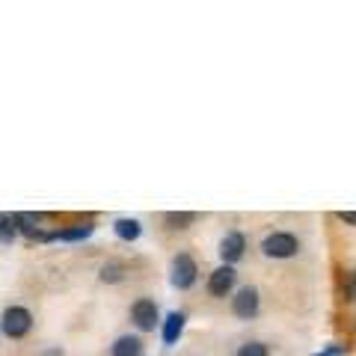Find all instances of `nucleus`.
<instances>
[{"label":"nucleus","mask_w":356,"mask_h":356,"mask_svg":"<svg viewBox=\"0 0 356 356\" xmlns=\"http://www.w3.org/2000/svg\"><path fill=\"white\" fill-rule=\"evenodd\" d=\"M232 356H270V344L261 341V339H247V341L238 344Z\"/></svg>","instance_id":"14"},{"label":"nucleus","mask_w":356,"mask_h":356,"mask_svg":"<svg viewBox=\"0 0 356 356\" xmlns=\"http://www.w3.org/2000/svg\"><path fill=\"white\" fill-rule=\"evenodd\" d=\"M196 220H199L196 211H166V214H163V222H166L170 229H175V232L191 229Z\"/></svg>","instance_id":"13"},{"label":"nucleus","mask_w":356,"mask_h":356,"mask_svg":"<svg viewBox=\"0 0 356 356\" xmlns=\"http://www.w3.org/2000/svg\"><path fill=\"white\" fill-rule=\"evenodd\" d=\"M33 324H36V318H33V312L27 306H6L3 315H0V332H3L9 341L27 339Z\"/></svg>","instance_id":"3"},{"label":"nucleus","mask_w":356,"mask_h":356,"mask_svg":"<svg viewBox=\"0 0 356 356\" xmlns=\"http://www.w3.org/2000/svg\"><path fill=\"white\" fill-rule=\"evenodd\" d=\"M98 280H102L104 285H119V282H125L128 280V267L122 264V261H104L102 267H98Z\"/></svg>","instance_id":"12"},{"label":"nucleus","mask_w":356,"mask_h":356,"mask_svg":"<svg viewBox=\"0 0 356 356\" xmlns=\"http://www.w3.org/2000/svg\"><path fill=\"white\" fill-rule=\"evenodd\" d=\"M113 235L122 243H137L143 238V220H137V217H116L113 220Z\"/></svg>","instance_id":"11"},{"label":"nucleus","mask_w":356,"mask_h":356,"mask_svg":"<svg viewBox=\"0 0 356 356\" xmlns=\"http://www.w3.org/2000/svg\"><path fill=\"white\" fill-rule=\"evenodd\" d=\"M161 306H158V300L154 297H137L134 303L128 306V321H131V327L140 332V336H146V332H154V330H161Z\"/></svg>","instance_id":"2"},{"label":"nucleus","mask_w":356,"mask_h":356,"mask_svg":"<svg viewBox=\"0 0 356 356\" xmlns=\"http://www.w3.org/2000/svg\"><path fill=\"white\" fill-rule=\"evenodd\" d=\"M336 220H339V222H344V226L356 229V211H339V214H336Z\"/></svg>","instance_id":"17"},{"label":"nucleus","mask_w":356,"mask_h":356,"mask_svg":"<svg viewBox=\"0 0 356 356\" xmlns=\"http://www.w3.org/2000/svg\"><path fill=\"white\" fill-rule=\"evenodd\" d=\"M250 250V241L241 229H229L226 235L220 238L217 243V255H220V264H229V267H238V261L247 255Z\"/></svg>","instance_id":"7"},{"label":"nucleus","mask_w":356,"mask_h":356,"mask_svg":"<svg viewBox=\"0 0 356 356\" xmlns=\"http://www.w3.org/2000/svg\"><path fill=\"white\" fill-rule=\"evenodd\" d=\"M92 235H95V222H77V226H65V229H48L42 243H54V241L81 243V241H89Z\"/></svg>","instance_id":"9"},{"label":"nucleus","mask_w":356,"mask_h":356,"mask_svg":"<svg viewBox=\"0 0 356 356\" xmlns=\"http://www.w3.org/2000/svg\"><path fill=\"white\" fill-rule=\"evenodd\" d=\"M110 356H146V341L140 332H122L110 344Z\"/></svg>","instance_id":"10"},{"label":"nucleus","mask_w":356,"mask_h":356,"mask_svg":"<svg viewBox=\"0 0 356 356\" xmlns=\"http://www.w3.org/2000/svg\"><path fill=\"white\" fill-rule=\"evenodd\" d=\"M348 353H350L348 341H330V344H324V348L315 350L312 356H348Z\"/></svg>","instance_id":"16"},{"label":"nucleus","mask_w":356,"mask_h":356,"mask_svg":"<svg viewBox=\"0 0 356 356\" xmlns=\"http://www.w3.org/2000/svg\"><path fill=\"white\" fill-rule=\"evenodd\" d=\"M353 336H356V318H353Z\"/></svg>","instance_id":"18"},{"label":"nucleus","mask_w":356,"mask_h":356,"mask_svg":"<svg viewBox=\"0 0 356 356\" xmlns=\"http://www.w3.org/2000/svg\"><path fill=\"white\" fill-rule=\"evenodd\" d=\"M259 252L270 261H291L303 252V241H300V235H294V232H288V229H270V232L261 235Z\"/></svg>","instance_id":"1"},{"label":"nucleus","mask_w":356,"mask_h":356,"mask_svg":"<svg viewBox=\"0 0 356 356\" xmlns=\"http://www.w3.org/2000/svg\"><path fill=\"white\" fill-rule=\"evenodd\" d=\"M196 282H199V261L187 250L175 252L170 261V285L175 291H191Z\"/></svg>","instance_id":"5"},{"label":"nucleus","mask_w":356,"mask_h":356,"mask_svg":"<svg viewBox=\"0 0 356 356\" xmlns=\"http://www.w3.org/2000/svg\"><path fill=\"white\" fill-rule=\"evenodd\" d=\"M235 288H238V267L229 264H217L205 280V291L211 300H226L235 294Z\"/></svg>","instance_id":"6"},{"label":"nucleus","mask_w":356,"mask_h":356,"mask_svg":"<svg viewBox=\"0 0 356 356\" xmlns=\"http://www.w3.org/2000/svg\"><path fill=\"white\" fill-rule=\"evenodd\" d=\"M184 330H187V312H181V309L166 312V315L161 318V341H163V348H175V344L181 341Z\"/></svg>","instance_id":"8"},{"label":"nucleus","mask_w":356,"mask_h":356,"mask_svg":"<svg viewBox=\"0 0 356 356\" xmlns=\"http://www.w3.org/2000/svg\"><path fill=\"white\" fill-rule=\"evenodd\" d=\"M229 312L243 324H250L261 315V291L255 285H241L235 288V294L229 297Z\"/></svg>","instance_id":"4"},{"label":"nucleus","mask_w":356,"mask_h":356,"mask_svg":"<svg viewBox=\"0 0 356 356\" xmlns=\"http://www.w3.org/2000/svg\"><path fill=\"white\" fill-rule=\"evenodd\" d=\"M341 297H344V303H356V267L344 270L341 276Z\"/></svg>","instance_id":"15"}]
</instances>
